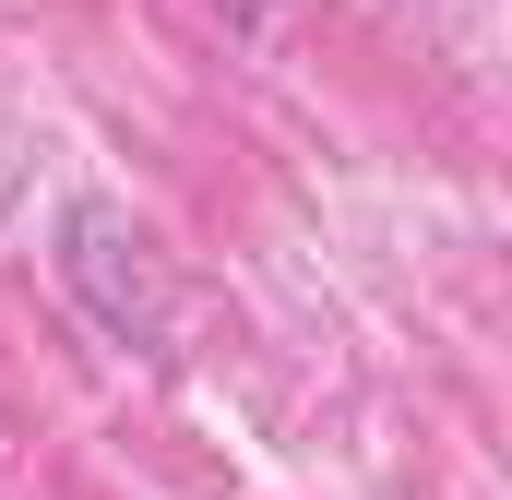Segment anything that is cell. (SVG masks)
Segmentation results:
<instances>
[{
    "label": "cell",
    "instance_id": "obj_1",
    "mask_svg": "<svg viewBox=\"0 0 512 500\" xmlns=\"http://www.w3.org/2000/svg\"><path fill=\"white\" fill-rule=\"evenodd\" d=\"M60 274L84 286V310L108 322V334H131V346H167V262H155V239L131 227L120 203H72V227H60Z\"/></svg>",
    "mask_w": 512,
    "mask_h": 500
}]
</instances>
